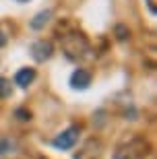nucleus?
I'll return each instance as SVG.
<instances>
[{"instance_id": "nucleus-7", "label": "nucleus", "mask_w": 157, "mask_h": 159, "mask_svg": "<svg viewBox=\"0 0 157 159\" xmlns=\"http://www.w3.org/2000/svg\"><path fill=\"white\" fill-rule=\"evenodd\" d=\"M50 17H52V12H50V11H41V12H37V15L33 17V21L29 23V25H31V29H41V27H44V25L50 21Z\"/></svg>"}, {"instance_id": "nucleus-6", "label": "nucleus", "mask_w": 157, "mask_h": 159, "mask_svg": "<svg viewBox=\"0 0 157 159\" xmlns=\"http://www.w3.org/2000/svg\"><path fill=\"white\" fill-rule=\"evenodd\" d=\"M33 79H35V70L33 68H21V70L15 75V83H17L21 89L29 87L31 83H33Z\"/></svg>"}, {"instance_id": "nucleus-12", "label": "nucleus", "mask_w": 157, "mask_h": 159, "mask_svg": "<svg viewBox=\"0 0 157 159\" xmlns=\"http://www.w3.org/2000/svg\"><path fill=\"white\" fill-rule=\"evenodd\" d=\"M19 2H27V0H19Z\"/></svg>"}, {"instance_id": "nucleus-8", "label": "nucleus", "mask_w": 157, "mask_h": 159, "mask_svg": "<svg viewBox=\"0 0 157 159\" xmlns=\"http://www.w3.org/2000/svg\"><path fill=\"white\" fill-rule=\"evenodd\" d=\"M11 91H12V85L6 81L4 77H0V99H2V97H8Z\"/></svg>"}, {"instance_id": "nucleus-10", "label": "nucleus", "mask_w": 157, "mask_h": 159, "mask_svg": "<svg viewBox=\"0 0 157 159\" xmlns=\"http://www.w3.org/2000/svg\"><path fill=\"white\" fill-rule=\"evenodd\" d=\"M6 149H11V143H8V141H2V143H0V155L6 153Z\"/></svg>"}, {"instance_id": "nucleus-5", "label": "nucleus", "mask_w": 157, "mask_h": 159, "mask_svg": "<svg viewBox=\"0 0 157 159\" xmlns=\"http://www.w3.org/2000/svg\"><path fill=\"white\" fill-rule=\"evenodd\" d=\"M91 85V72L85 70V68H76L72 75H70V87L79 89V91H85V89Z\"/></svg>"}, {"instance_id": "nucleus-11", "label": "nucleus", "mask_w": 157, "mask_h": 159, "mask_svg": "<svg viewBox=\"0 0 157 159\" xmlns=\"http://www.w3.org/2000/svg\"><path fill=\"white\" fill-rule=\"evenodd\" d=\"M6 43V37H4V33H2V29H0V48Z\"/></svg>"}, {"instance_id": "nucleus-1", "label": "nucleus", "mask_w": 157, "mask_h": 159, "mask_svg": "<svg viewBox=\"0 0 157 159\" xmlns=\"http://www.w3.org/2000/svg\"><path fill=\"white\" fill-rule=\"evenodd\" d=\"M62 50L70 60H79V58H85L87 56L89 43L81 33H70V35H66L62 39Z\"/></svg>"}, {"instance_id": "nucleus-3", "label": "nucleus", "mask_w": 157, "mask_h": 159, "mask_svg": "<svg viewBox=\"0 0 157 159\" xmlns=\"http://www.w3.org/2000/svg\"><path fill=\"white\" fill-rule=\"evenodd\" d=\"M79 132H81V130L76 128V126H68L66 130H62V132L54 139L52 145L56 149H60V151H68V149H72L76 145V141H79Z\"/></svg>"}, {"instance_id": "nucleus-4", "label": "nucleus", "mask_w": 157, "mask_h": 159, "mask_svg": "<svg viewBox=\"0 0 157 159\" xmlns=\"http://www.w3.org/2000/svg\"><path fill=\"white\" fill-rule=\"evenodd\" d=\"M54 48L50 41L46 39H39V41H33L31 43V56H33V60H37V62H46L50 56H52Z\"/></svg>"}, {"instance_id": "nucleus-9", "label": "nucleus", "mask_w": 157, "mask_h": 159, "mask_svg": "<svg viewBox=\"0 0 157 159\" xmlns=\"http://www.w3.org/2000/svg\"><path fill=\"white\" fill-rule=\"evenodd\" d=\"M147 2V8L151 11V15H157V0H145Z\"/></svg>"}, {"instance_id": "nucleus-2", "label": "nucleus", "mask_w": 157, "mask_h": 159, "mask_svg": "<svg viewBox=\"0 0 157 159\" xmlns=\"http://www.w3.org/2000/svg\"><path fill=\"white\" fill-rule=\"evenodd\" d=\"M147 143L141 139H134L130 143H124L114 151L112 159H145L147 157Z\"/></svg>"}]
</instances>
